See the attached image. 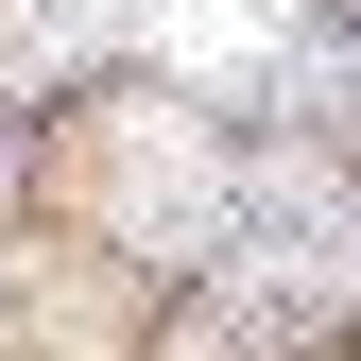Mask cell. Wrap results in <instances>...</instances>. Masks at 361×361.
<instances>
[{"instance_id": "6da1fadb", "label": "cell", "mask_w": 361, "mask_h": 361, "mask_svg": "<svg viewBox=\"0 0 361 361\" xmlns=\"http://www.w3.org/2000/svg\"><path fill=\"white\" fill-rule=\"evenodd\" d=\"M207 276L241 293V310H276V327L344 310L361 293V190H327L310 155H258L241 207H224V241H207Z\"/></svg>"}, {"instance_id": "7a4b0ae2", "label": "cell", "mask_w": 361, "mask_h": 361, "mask_svg": "<svg viewBox=\"0 0 361 361\" xmlns=\"http://www.w3.org/2000/svg\"><path fill=\"white\" fill-rule=\"evenodd\" d=\"M104 207H121V241H155V258H207V241H224V207H241V172H224L190 121H138Z\"/></svg>"}, {"instance_id": "3957f363", "label": "cell", "mask_w": 361, "mask_h": 361, "mask_svg": "<svg viewBox=\"0 0 361 361\" xmlns=\"http://www.w3.org/2000/svg\"><path fill=\"white\" fill-rule=\"evenodd\" d=\"M121 35V0H0V86H69Z\"/></svg>"}]
</instances>
